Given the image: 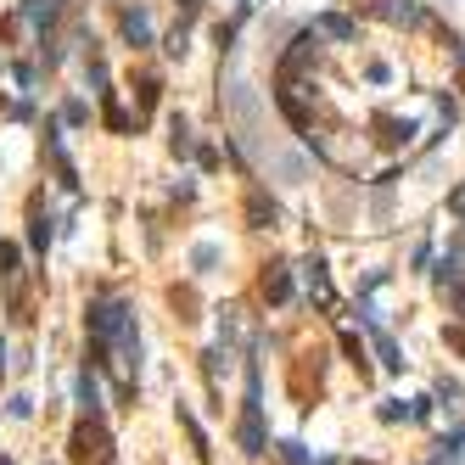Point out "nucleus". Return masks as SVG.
Listing matches in <instances>:
<instances>
[{
    "label": "nucleus",
    "instance_id": "a211bd4d",
    "mask_svg": "<svg viewBox=\"0 0 465 465\" xmlns=\"http://www.w3.org/2000/svg\"><path fill=\"white\" fill-rule=\"evenodd\" d=\"M157 90H163L157 79H140V113H152V107H157Z\"/></svg>",
    "mask_w": 465,
    "mask_h": 465
},
{
    "label": "nucleus",
    "instance_id": "9d476101",
    "mask_svg": "<svg viewBox=\"0 0 465 465\" xmlns=\"http://www.w3.org/2000/svg\"><path fill=\"white\" fill-rule=\"evenodd\" d=\"M432 465H465V427L437 443V460H432Z\"/></svg>",
    "mask_w": 465,
    "mask_h": 465
},
{
    "label": "nucleus",
    "instance_id": "2eb2a0df",
    "mask_svg": "<svg viewBox=\"0 0 465 465\" xmlns=\"http://www.w3.org/2000/svg\"><path fill=\"white\" fill-rule=\"evenodd\" d=\"M275 454H281V465H314L309 449H303V443H292V437H286V443H275Z\"/></svg>",
    "mask_w": 465,
    "mask_h": 465
},
{
    "label": "nucleus",
    "instance_id": "6e6552de",
    "mask_svg": "<svg viewBox=\"0 0 465 465\" xmlns=\"http://www.w3.org/2000/svg\"><path fill=\"white\" fill-rule=\"evenodd\" d=\"M314 34H320V39H353L359 23H353V17H342V12H326V17H314Z\"/></svg>",
    "mask_w": 465,
    "mask_h": 465
},
{
    "label": "nucleus",
    "instance_id": "1a4fd4ad",
    "mask_svg": "<svg viewBox=\"0 0 465 465\" xmlns=\"http://www.w3.org/2000/svg\"><path fill=\"white\" fill-rule=\"evenodd\" d=\"M376 17H387V23H420V6L415 0H382V6H376Z\"/></svg>",
    "mask_w": 465,
    "mask_h": 465
},
{
    "label": "nucleus",
    "instance_id": "f257e3e1",
    "mask_svg": "<svg viewBox=\"0 0 465 465\" xmlns=\"http://www.w3.org/2000/svg\"><path fill=\"white\" fill-rule=\"evenodd\" d=\"M236 443H241V454H264L269 449V432H264V376H258V365H247V404H241V420H236Z\"/></svg>",
    "mask_w": 465,
    "mask_h": 465
},
{
    "label": "nucleus",
    "instance_id": "aec40b11",
    "mask_svg": "<svg viewBox=\"0 0 465 465\" xmlns=\"http://www.w3.org/2000/svg\"><path fill=\"white\" fill-rule=\"evenodd\" d=\"M342 353H348V359H353V365H365V342H359V336H353V331H348V336H342Z\"/></svg>",
    "mask_w": 465,
    "mask_h": 465
},
{
    "label": "nucleus",
    "instance_id": "f3484780",
    "mask_svg": "<svg viewBox=\"0 0 465 465\" xmlns=\"http://www.w3.org/2000/svg\"><path fill=\"white\" fill-rule=\"evenodd\" d=\"M6 415H12V420H29V415H34V398H29V393H17L12 404H6Z\"/></svg>",
    "mask_w": 465,
    "mask_h": 465
},
{
    "label": "nucleus",
    "instance_id": "dca6fc26",
    "mask_svg": "<svg viewBox=\"0 0 465 465\" xmlns=\"http://www.w3.org/2000/svg\"><path fill=\"white\" fill-rule=\"evenodd\" d=\"M191 264H197V275H207V269L219 264V247H214V241H202V247L191 252Z\"/></svg>",
    "mask_w": 465,
    "mask_h": 465
},
{
    "label": "nucleus",
    "instance_id": "f8f14e48",
    "mask_svg": "<svg viewBox=\"0 0 465 465\" xmlns=\"http://www.w3.org/2000/svg\"><path fill=\"white\" fill-rule=\"evenodd\" d=\"M168 152H174V157H191V123H185V118L168 123Z\"/></svg>",
    "mask_w": 465,
    "mask_h": 465
},
{
    "label": "nucleus",
    "instance_id": "5701e85b",
    "mask_svg": "<svg viewBox=\"0 0 465 465\" xmlns=\"http://www.w3.org/2000/svg\"><path fill=\"white\" fill-rule=\"evenodd\" d=\"M180 6H185V12H197V6H202V0H180Z\"/></svg>",
    "mask_w": 465,
    "mask_h": 465
},
{
    "label": "nucleus",
    "instance_id": "f03ea898",
    "mask_svg": "<svg viewBox=\"0 0 465 465\" xmlns=\"http://www.w3.org/2000/svg\"><path fill=\"white\" fill-rule=\"evenodd\" d=\"M68 460H73V465H118L107 420H101V415H84L79 427H73V437H68Z\"/></svg>",
    "mask_w": 465,
    "mask_h": 465
},
{
    "label": "nucleus",
    "instance_id": "4468645a",
    "mask_svg": "<svg viewBox=\"0 0 465 465\" xmlns=\"http://www.w3.org/2000/svg\"><path fill=\"white\" fill-rule=\"evenodd\" d=\"M376 130H387V135H382L387 146H404V140L415 135V123H398V118H382V123H376Z\"/></svg>",
    "mask_w": 465,
    "mask_h": 465
},
{
    "label": "nucleus",
    "instance_id": "20e7f679",
    "mask_svg": "<svg viewBox=\"0 0 465 465\" xmlns=\"http://www.w3.org/2000/svg\"><path fill=\"white\" fill-rule=\"evenodd\" d=\"M303 292H309V303H320V309L336 303V286H331L326 258H309V264H303Z\"/></svg>",
    "mask_w": 465,
    "mask_h": 465
},
{
    "label": "nucleus",
    "instance_id": "6ab92c4d",
    "mask_svg": "<svg viewBox=\"0 0 465 465\" xmlns=\"http://www.w3.org/2000/svg\"><path fill=\"white\" fill-rule=\"evenodd\" d=\"M84 118H90V107H84V101H68V107H62V123H73V130H79Z\"/></svg>",
    "mask_w": 465,
    "mask_h": 465
},
{
    "label": "nucleus",
    "instance_id": "9b49d317",
    "mask_svg": "<svg viewBox=\"0 0 465 465\" xmlns=\"http://www.w3.org/2000/svg\"><path fill=\"white\" fill-rule=\"evenodd\" d=\"M51 236H56L51 214H39V207H34V214H29V241H34V252H46V247H51Z\"/></svg>",
    "mask_w": 465,
    "mask_h": 465
},
{
    "label": "nucleus",
    "instance_id": "412c9836",
    "mask_svg": "<svg viewBox=\"0 0 465 465\" xmlns=\"http://www.w3.org/2000/svg\"><path fill=\"white\" fill-rule=\"evenodd\" d=\"M382 420H387V427H393V420H410V410L398 404V398H387V404H382Z\"/></svg>",
    "mask_w": 465,
    "mask_h": 465
},
{
    "label": "nucleus",
    "instance_id": "0eeeda50",
    "mask_svg": "<svg viewBox=\"0 0 465 465\" xmlns=\"http://www.w3.org/2000/svg\"><path fill=\"white\" fill-rule=\"evenodd\" d=\"M118 29H123V39H130V46H152V17H146L140 6H130L118 17Z\"/></svg>",
    "mask_w": 465,
    "mask_h": 465
},
{
    "label": "nucleus",
    "instance_id": "4be33fe9",
    "mask_svg": "<svg viewBox=\"0 0 465 465\" xmlns=\"http://www.w3.org/2000/svg\"><path fill=\"white\" fill-rule=\"evenodd\" d=\"M185 39H191L185 29H174V34H168V56H185V51H191V46H185Z\"/></svg>",
    "mask_w": 465,
    "mask_h": 465
},
{
    "label": "nucleus",
    "instance_id": "7ed1b4c3",
    "mask_svg": "<svg viewBox=\"0 0 465 465\" xmlns=\"http://www.w3.org/2000/svg\"><path fill=\"white\" fill-rule=\"evenodd\" d=\"M0 281H6V298H12V320L29 326L34 314H29V303H23V252H17L12 241L0 247Z\"/></svg>",
    "mask_w": 465,
    "mask_h": 465
},
{
    "label": "nucleus",
    "instance_id": "b1692460",
    "mask_svg": "<svg viewBox=\"0 0 465 465\" xmlns=\"http://www.w3.org/2000/svg\"><path fill=\"white\" fill-rule=\"evenodd\" d=\"M0 370H6V342H0Z\"/></svg>",
    "mask_w": 465,
    "mask_h": 465
},
{
    "label": "nucleus",
    "instance_id": "39448f33",
    "mask_svg": "<svg viewBox=\"0 0 465 465\" xmlns=\"http://www.w3.org/2000/svg\"><path fill=\"white\" fill-rule=\"evenodd\" d=\"M247 224H252V230L281 224V202H275L269 191H247Z\"/></svg>",
    "mask_w": 465,
    "mask_h": 465
},
{
    "label": "nucleus",
    "instance_id": "ddd939ff",
    "mask_svg": "<svg viewBox=\"0 0 465 465\" xmlns=\"http://www.w3.org/2000/svg\"><path fill=\"white\" fill-rule=\"evenodd\" d=\"M79 404H84V415H101V387L90 376H79Z\"/></svg>",
    "mask_w": 465,
    "mask_h": 465
},
{
    "label": "nucleus",
    "instance_id": "393cba45",
    "mask_svg": "<svg viewBox=\"0 0 465 465\" xmlns=\"http://www.w3.org/2000/svg\"><path fill=\"white\" fill-rule=\"evenodd\" d=\"M0 465H12V460H6V454H0Z\"/></svg>",
    "mask_w": 465,
    "mask_h": 465
},
{
    "label": "nucleus",
    "instance_id": "423d86ee",
    "mask_svg": "<svg viewBox=\"0 0 465 465\" xmlns=\"http://www.w3.org/2000/svg\"><path fill=\"white\" fill-rule=\"evenodd\" d=\"M286 298H292V264H269L264 269V303L281 309Z\"/></svg>",
    "mask_w": 465,
    "mask_h": 465
}]
</instances>
